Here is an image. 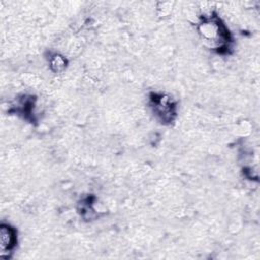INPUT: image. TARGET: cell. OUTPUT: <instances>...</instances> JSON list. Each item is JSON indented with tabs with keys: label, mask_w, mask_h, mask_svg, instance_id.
Returning <instances> with one entry per match:
<instances>
[{
	"label": "cell",
	"mask_w": 260,
	"mask_h": 260,
	"mask_svg": "<svg viewBox=\"0 0 260 260\" xmlns=\"http://www.w3.org/2000/svg\"><path fill=\"white\" fill-rule=\"evenodd\" d=\"M0 235H1V256H4L5 253L10 252L11 249L14 247L15 231L7 224H2Z\"/></svg>",
	"instance_id": "1"
}]
</instances>
